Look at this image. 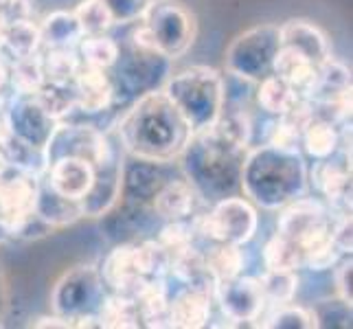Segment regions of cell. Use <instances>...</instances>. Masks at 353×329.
<instances>
[{"instance_id": "14", "label": "cell", "mask_w": 353, "mask_h": 329, "mask_svg": "<svg viewBox=\"0 0 353 329\" xmlns=\"http://www.w3.org/2000/svg\"><path fill=\"white\" fill-rule=\"evenodd\" d=\"M314 189L321 193L327 206L334 211L351 213V150L345 152L343 163L321 158L307 172Z\"/></svg>"}, {"instance_id": "40", "label": "cell", "mask_w": 353, "mask_h": 329, "mask_svg": "<svg viewBox=\"0 0 353 329\" xmlns=\"http://www.w3.org/2000/svg\"><path fill=\"white\" fill-rule=\"evenodd\" d=\"M35 7L33 0H0V22L3 27L24 20H33Z\"/></svg>"}, {"instance_id": "33", "label": "cell", "mask_w": 353, "mask_h": 329, "mask_svg": "<svg viewBox=\"0 0 353 329\" xmlns=\"http://www.w3.org/2000/svg\"><path fill=\"white\" fill-rule=\"evenodd\" d=\"M259 283L268 306H285L296 295L299 277L296 270H265L259 277Z\"/></svg>"}, {"instance_id": "13", "label": "cell", "mask_w": 353, "mask_h": 329, "mask_svg": "<svg viewBox=\"0 0 353 329\" xmlns=\"http://www.w3.org/2000/svg\"><path fill=\"white\" fill-rule=\"evenodd\" d=\"M172 59L158 51H141L132 46V53L119 68V81L132 97H143L165 86Z\"/></svg>"}, {"instance_id": "41", "label": "cell", "mask_w": 353, "mask_h": 329, "mask_svg": "<svg viewBox=\"0 0 353 329\" xmlns=\"http://www.w3.org/2000/svg\"><path fill=\"white\" fill-rule=\"evenodd\" d=\"M351 279H353V263H351V259H347L343 266L338 268V272H336V288H338V295H340V299H343V303H345L347 308H351V303H353Z\"/></svg>"}, {"instance_id": "8", "label": "cell", "mask_w": 353, "mask_h": 329, "mask_svg": "<svg viewBox=\"0 0 353 329\" xmlns=\"http://www.w3.org/2000/svg\"><path fill=\"white\" fill-rule=\"evenodd\" d=\"M40 178V172L14 163L0 172V226L9 237H18L20 228L35 215Z\"/></svg>"}, {"instance_id": "25", "label": "cell", "mask_w": 353, "mask_h": 329, "mask_svg": "<svg viewBox=\"0 0 353 329\" xmlns=\"http://www.w3.org/2000/svg\"><path fill=\"white\" fill-rule=\"evenodd\" d=\"M202 252H204L206 270H209L215 283L243 275V270H246V252H243V246L211 241V246L204 248Z\"/></svg>"}, {"instance_id": "3", "label": "cell", "mask_w": 353, "mask_h": 329, "mask_svg": "<svg viewBox=\"0 0 353 329\" xmlns=\"http://www.w3.org/2000/svg\"><path fill=\"white\" fill-rule=\"evenodd\" d=\"M307 165L299 150L259 145L248 150L241 165L239 187L261 209H283L307 193Z\"/></svg>"}, {"instance_id": "29", "label": "cell", "mask_w": 353, "mask_h": 329, "mask_svg": "<svg viewBox=\"0 0 353 329\" xmlns=\"http://www.w3.org/2000/svg\"><path fill=\"white\" fill-rule=\"evenodd\" d=\"M35 213H38L46 224H51L53 228L68 226L72 222H77L79 217H83L79 202H70L62 196H57V193L44 182V178H40V196H38Z\"/></svg>"}, {"instance_id": "26", "label": "cell", "mask_w": 353, "mask_h": 329, "mask_svg": "<svg viewBox=\"0 0 353 329\" xmlns=\"http://www.w3.org/2000/svg\"><path fill=\"white\" fill-rule=\"evenodd\" d=\"M40 27L33 20H24L9 24L3 31V46H0V55H7L11 62L22 57H31L40 53Z\"/></svg>"}, {"instance_id": "42", "label": "cell", "mask_w": 353, "mask_h": 329, "mask_svg": "<svg viewBox=\"0 0 353 329\" xmlns=\"http://www.w3.org/2000/svg\"><path fill=\"white\" fill-rule=\"evenodd\" d=\"M33 327H59V329H68L72 327V321L66 319L62 314H53V316H42L33 323Z\"/></svg>"}, {"instance_id": "7", "label": "cell", "mask_w": 353, "mask_h": 329, "mask_svg": "<svg viewBox=\"0 0 353 329\" xmlns=\"http://www.w3.org/2000/svg\"><path fill=\"white\" fill-rule=\"evenodd\" d=\"M281 48L276 24H261L241 33L226 51V72L248 81H261L272 72L274 57Z\"/></svg>"}, {"instance_id": "45", "label": "cell", "mask_w": 353, "mask_h": 329, "mask_svg": "<svg viewBox=\"0 0 353 329\" xmlns=\"http://www.w3.org/2000/svg\"><path fill=\"white\" fill-rule=\"evenodd\" d=\"M7 103H9V97L5 94V86H3V88H0V112H5Z\"/></svg>"}, {"instance_id": "30", "label": "cell", "mask_w": 353, "mask_h": 329, "mask_svg": "<svg viewBox=\"0 0 353 329\" xmlns=\"http://www.w3.org/2000/svg\"><path fill=\"white\" fill-rule=\"evenodd\" d=\"M44 81L57 83V86H70L81 66L77 48H46L40 53Z\"/></svg>"}, {"instance_id": "19", "label": "cell", "mask_w": 353, "mask_h": 329, "mask_svg": "<svg viewBox=\"0 0 353 329\" xmlns=\"http://www.w3.org/2000/svg\"><path fill=\"white\" fill-rule=\"evenodd\" d=\"M72 92H75L77 110L86 114H99L105 112L112 106L117 88L112 79L108 77V70L92 68L81 64L75 79H72Z\"/></svg>"}, {"instance_id": "43", "label": "cell", "mask_w": 353, "mask_h": 329, "mask_svg": "<svg viewBox=\"0 0 353 329\" xmlns=\"http://www.w3.org/2000/svg\"><path fill=\"white\" fill-rule=\"evenodd\" d=\"M11 139V130H9V121H7V114L0 112V148H5Z\"/></svg>"}, {"instance_id": "4", "label": "cell", "mask_w": 353, "mask_h": 329, "mask_svg": "<svg viewBox=\"0 0 353 329\" xmlns=\"http://www.w3.org/2000/svg\"><path fill=\"white\" fill-rule=\"evenodd\" d=\"M163 92L185 117L193 134L211 128L224 110V77L209 66H191L169 75Z\"/></svg>"}, {"instance_id": "21", "label": "cell", "mask_w": 353, "mask_h": 329, "mask_svg": "<svg viewBox=\"0 0 353 329\" xmlns=\"http://www.w3.org/2000/svg\"><path fill=\"white\" fill-rule=\"evenodd\" d=\"M319 66L321 64H314L310 57L299 53L296 48L281 44V48H279V53L274 57L272 72L279 77H283L290 86L296 90L301 99H307L316 86V79H319Z\"/></svg>"}, {"instance_id": "35", "label": "cell", "mask_w": 353, "mask_h": 329, "mask_svg": "<svg viewBox=\"0 0 353 329\" xmlns=\"http://www.w3.org/2000/svg\"><path fill=\"white\" fill-rule=\"evenodd\" d=\"M72 14H75L83 35H103L114 27L112 14L103 0H81Z\"/></svg>"}, {"instance_id": "31", "label": "cell", "mask_w": 353, "mask_h": 329, "mask_svg": "<svg viewBox=\"0 0 353 329\" xmlns=\"http://www.w3.org/2000/svg\"><path fill=\"white\" fill-rule=\"evenodd\" d=\"M77 53H79L81 64L92 66V68H101V70H110L112 66L119 64L121 48L108 33L83 35L81 42L77 44Z\"/></svg>"}, {"instance_id": "28", "label": "cell", "mask_w": 353, "mask_h": 329, "mask_svg": "<svg viewBox=\"0 0 353 329\" xmlns=\"http://www.w3.org/2000/svg\"><path fill=\"white\" fill-rule=\"evenodd\" d=\"M299 99L301 97L296 94V90L283 77L274 75V72L263 77L257 86V103L268 114L283 117L299 103Z\"/></svg>"}, {"instance_id": "36", "label": "cell", "mask_w": 353, "mask_h": 329, "mask_svg": "<svg viewBox=\"0 0 353 329\" xmlns=\"http://www.w3.org/2000/svg\"><path fill=\"white\" fill-rule=\"evenodd\" d=\"M265 270H299L303 268V255L290 239L274 235L263 248Z\"/></svg>"}, {"instance_id": "27", "label": "cell", "mask_w": 353, "mask_h": 329, "mask_svg": "<svg viewBox=\"0 0 353 329\" xmlns=\"http://www.w3.org/2000/svg\"><path fill=\"white\" fill-rule=\"evenodd\" d=\"M99 327L105 329H137L141 327V314L137 301L125 295H105L99 310H97Z\"/></svg>"}, {"instance_id": "46", "label": "cell", "mask_w": 353, "mask_h": 329, "mask_svg": "<svg viewBox=\"0 0 353 329\" xmlns=\"http://www.w3.org/2000/svg\"><path fill=\"white\" fill-rule=\"evenodd\" d=\"M7 239H9V235L5 233V228L0 226V243H3V241H7Z\"/></svg>"}, {"instance_id": "20", "label": "cell", "mask_w": 353, "mask_h": 329, "mask_svg": "<svg viewBox=\"0 0 353 329\" xmlns=\"http://www.w3.org/2000/svg\"><path fill=\"white\" fill-rule=\"evenodd\" d=\"M202 198L198 191L191 187L187 178L169 180L161 189H156L152 206L158 217L167 219V222H176V219H189L196 215L198 204Z\"/></svg>"}, {"instance_id": "32", "label": "cell", "mask_w": 353, "mask_h": 329, "mask_svg": "<svg viewBox=\"0 0 353 329\" xmlns=\"http://www.w3.org/2000/svg\"><path fill=\"white\" fill-rule=\"evenodd\" d=\"M7 83L14 90V94H35L44 86V70L40 53L31 57H22L11 62L7 72Z\"/></svg>"}, {"instance_id": "9", "label": "cell", "mask_w": 353, "mask_h": 329, "mask_svg": "<svg viewBox=\"0 0 353 329\" xmlns=\"http://www.w3.org/2000/svg\"><path fill=\"white\" fill-rule=\"evenodd\" d=\"M213 295L226 319V323L215 327H259L254 321L261 319L268 306L259 277L237 275L226 281H217Z\"/></svg>"}, {"instance_id": "18", "label": "cell", "mask_w": 353, "mask_h": 329, "mask_svg": "<svg viewBox=\"0 0 353 329\" xmlns=\"http://www.w3.org/2000/svg\"><path fill=\"white\" fill-rule=\"evenodd\" d=\"M121 189H123V165H121L119 154L105 158V161L94 165V182L88 196L79 202L81 215L99 217L112 209L119 200Z\"/></svg>"}, {"instance_id": "12", "label": "cell", "mask_w": 353, "mask_h": 329, "mask_svg": "<svg viewBox=\"0 0 353 329\" xmlns=\"http://www.w3.org/2000/svg\"><path fill=\"white\" fill-rule=\"evenodd\" d=\"M5 114L11 137L24 143L27 148L44 154L46 143L59 121L46 112L42 103L35 99V94H14L7 103Z\"/></svg>"}, {"instance_id": "11", "label": "cell", "mask_w": 353, "mask_h": 329, "mask_svg": "<svg viewBox=\"0 0 353 329\" xmlns=\"http://www.w3.org/2000/svg\"><path fill=\"white\" fill-rule=\"evenodd\" d=\"M103 297L105 290L99 270L79 266L66 272L62 281H57L53 290V310L72 321L79 314H97Z\"/></svg>"}, {"instance_id": "22", "label": "cell", "mask_w": 353, "mask_h": 329, "mask_svg": "<svg viewBox=\"0 0 353 329\" xmlns=\"http://www.w3.org/2000/svg\"><path fill=\"white\" fill-rule=\"evenodd\" d=\"M279 38L283 46L296 48L299 53L310 57L314 64H323L332 57V48L327 35L310 20H288L279 27Z\"/></svg>"}, {"instance_id": "39", "label": "cell", "mask_w": 353, "mask_h": 329, "mask_svg": "<svg viewBox=\"0 0 353 329\" xmlns=\"http://www.w3.org/2000/svg\"><path fill=\"white\" fill-rule=\"evenodd\" d=\"M103 3L110 9L114 24H130L143 18L152 0H103Z\"/></svg>"}, {"instance_id": "15", "label": "cell", "mask_w": 353, "mask_h": 329, "mask_svg": "<svg viewBox=\"0 0 353 329\" xmlns=\"http://www.w3.org/2000/svg\"><path fill=\"white\" fill-rule=\"evenodd\" d=\"M42 178L57 196L70 202H81L92 189L94 165L79 156H62L44 167Z\"/></svg>"}, {"instance_id": "5", "label": "cell", "mask_w": 353, "mask_h": 329, "mask_svg": "<svg viewBox=\"0 0 353 329\" xmlns=\"http://www.w3.org/2000/svg\"><path fill=\"white\" fill-rule=\"evenodd\" d=\"M193 226L198 230V237L206 241L246 246L257 233L259 215L250 200L228 196L213 202L211 211L193 217Z\"/></svg>"}, {"instance_id": "23", "label": "cell", "mask_w": 353, "mask_h": 329, "mask_svg": "<svg viewBox=\"0 0 353 329\" xmlns=\"http://www.w3.org/2000/svg\"><path fill=\"white\" fill-rule=\"evenodd\" d=\"M301 145L314 161L332 158L343 145V134H340L338 123H334V121L314 117L301 134Z\"/></svg>"}, {"instance_id": "16", "label": "cell", "mask_w": 353, "mask_h": 329, "mask_svg": "<svg viewBox=\"0 0 353 329\" xmlns=\"http://www.w3.org/2000/svg\"><path fill=\"white\" fill-rule=\"evenodd\" d=\"M99 275H101L103 286H108L112 292H117V295H125L130 299L137 297L139 288L148 281L141 270L139 243H123V246H117L105 257Z\"/></svg>"}, {"instance_id": "6", "label": "cell", "mask_w": 353, "mask_h": 329, "mask_svg": "<svg viewBox=\"0 0 353 329\" xmlns=\"http://www.w3.org/2000/svg\"><path fill=\"white\" fill-rule=\"evenodd\" d=\"M141 22L150 29L158 53L172 62L185 55L196 40V16L176 0H152Z\"/></svg>"}, {"instance_id": "24", "label": "cell", "mask_w": 353, "mask_h": 329, "mask_svg": "<svg viewBox=\"0 0 353 329\" xmlns=\"http://www.w3.org/2000/svg\"><path fill=\"white\" fill-rule=\"evenodd\" d=\"M40 27V40L46 48H77L83 38V31L72 11H53Z\"/></svg>"}, {"instance_id": "2", "label": "cell", "mask_w": 353, "mask_h": 329, "mask_svg": "<svg viewBox=\"0 0 353 329\" xmlns=\"http://www.w3.org/2000/svg\"><path fill=\"white\" fill-rule=\"evenodd\" d=\"M117 137L121 148L137 161L165 165L182 154L193 130L161 88L139 97L121 117Z\"/></svg>"}, {"instance_id": "44", "label": "cell", "mask_w": 353, "mask_h": 329, "mask_svg": "<svg viewBox=\"0 0 353 329\" xmlns=\"http://www.w3.org/2000/svg\"><path fill=\"white\" fill-rule=\"evenodd\" d=\"M7 72H9V68H7V64H5V59L0 57V88L7 86Z\"/></svg>"}, {"instance_id": "1", "label": "cell", "mask_w": 353, "mask_h": 329, "mask_svg": "<svg viewBox=\"0 0 353 329\" xmlns=\"http://www.w3.org/2000/svg\"><path fill=\"white\" fill-rule=\"evenodd\" d=\"M252 121L243 106H224L211 128L196 132L182 150V169L204 202L235 196L250 150Z\"/></svg>"}, {"instance_id": "17", "label": "cell", "mask_w": 353, "mask_h": 329, "mask_svg": "<svg viewBox=\"0 0 353 329\" xmlns=\"http://www.w3.org/2000/svg\"><path fill=\"white\" fill-rule=\"evenodd\" d=\"M213 292L215 290L202 286H182L174 295V299L169 297V327H209L215 303Z\"/></svg>"}, {"instance_id": "34", "label": "cell", "mask_w": 353, "mask_h": 329, "mask_svg": "<svg viewBox=\"0 0 353 329\" xmlns=\"http://www.w3.org/2000/svg\"><path fill=\"white\" fill-rule=\"evenodd\" d=\"M259 327L265 329H310V327H321L319 316L314 310L307 308H296V306H276V310L259 321Z\"/></svg>"}, {"instance_id": "10", "label": "cell", "mask_w": 353, "mask_h": 329, "mask_svg": "<svg viewBox=\"0 0 353 329\" xmlns=\"http://www.w3.org/2000/svg\"><path fill=\"white\" fill-rule=\"evenodd\" d=\"M114 154L117 148L108 132L94 126H70L59 121L44 148V167L62 156H79L97 165Z\"/></svg>"}, {"instance_id": "47", "label": "cell", "mask_w": 353, "mask_h": 329, "mask_svg": "<svg viewBox=\"0 0 353 329\" xmlns=\"http://www.w3.org/2000/svg\"><path fill=\"white\" fill-rule=\"evenodd\" d=\"M3 31H5V27H3V22H0V46H3Z\"/></svg>"}, {"instance_id": "38", "label": "cell", "mask_w": 353, "mask_h": 329, "mask_svg": "<svg viewBox=\"0 0 353 329\" xmlns=\"http://www.w3.org/2000/svg\"><path fill=\"white\" fill-rule=\"evenodd\" d=\"M301 134H303V130L294 123V121L288 117H279L270 128L268 143L276 145V148H285V150H299Z\"/></svg>"}, {"instance_id": "37", "label": "cell", "mask_w": 353, "mask_h": 329, "mask_svg": "<svg viewBox=\"0 0 353 329\" xmlns=\"http://www.w3.org/2000/svg\"><path fill=\"white\" fill-rule=\"evenodd\" d=\"M35 99L42 103V108L51 114L55 121H62L72 110H77L75 92L72 86H57V83H46L35 92Z\"/></svg>"}]
</instances>
